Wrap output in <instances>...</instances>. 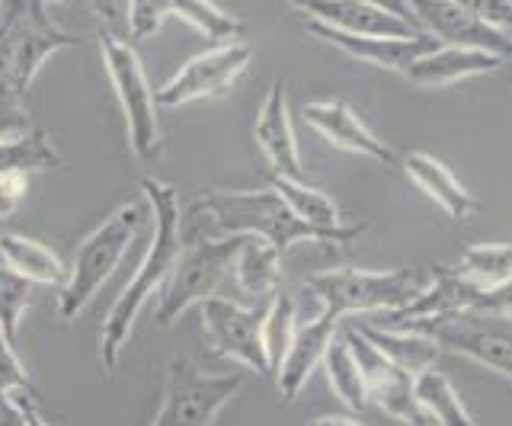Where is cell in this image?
Returning a JSON list of instances; mask_svg holds the SVG:
<instances>
[{
  "label": "cell",
  "mask_w": 512,
  "mask_h": 426,
  "mask_svg": "<svg viewBox=\"0 0 512 426\" xmlns=\"http://www.w3.org/2000/svg\"><path fill=\"white\" fill-rule=\"evenodd\" d=\"M0 391L13 394L16 401H39V388L16 356V343L0 334Z\"/></svg>",
  "instance_id": "1f68e13d"
},
{
  "label": "cell",
  "mask_w": 512,
  "mask_h": 426,
  "mask_svg": "<svg viewBox=\"0 0 512 426\" xmlns=\"http://www.w3.org/2000/svg\"><path fill=\"white\" fill-rule=\"evenodd\" d=\"M170 13V0H128V39L144 42L160 33V26L167 23Z\"/></svg>",
  "instance_id": "d6a6232c"
},
{
  "label": "cell",
  "mask_w": 512,
  "mask_h": 426,
  "mask_svg": "<svg viewBox=\"0 0 512 426\" xmlns=\"http://www.w3.org/2000/svg\"><path fill=\"white\" fill-rule=\"evenodd\" d=\"M304 426H365V423L352 420V417H314V420H308Z\"/></svg>",
  "instance_id": "b9f144b4"
},
{
  "label": "cell",
  "mask_w": 512,
  "mask_h": 426,
  "mask_svg": "<svg viewBox=\"0 0 512 426\" xmlns=\"http://www.w3.org/2000/svg\"><path fill=\"white\" fill-rule=\"evenodd\" d=\"M253 138H256V145L263 148L272 173L304 177L298 138H295L292 116H288V106H285V87L282 84H272L266 90V100H263L260 116H256V125H253Z\"/></svg>",
  "instance_id": "ffe728a7"
},
{
  "label": "cell",
  "mask_w": 512,
  "mask_h": 426,
  "mask_svg": "<svg viewBox=\"0 0 512 426\" xmlns=\"http://www.w3.org/2000/svg\"><path fill=\"white\" fill-rule=\"evenodd\" d=\"M416 334L432 337L445 353L464 356L512 382V318L461 311L448 318H432L410 327Z\"/></svg>",
  "instance_id": "9c48e42d"
},
{
  "label": "cell",
  "mask_w": 512,
  "mask_h": 426,
  "mask_svg": "<svg viewBox=\"0 0 512 426\" xmlns=\"http://www.w3.org/2000/svg\"><path fill=\"white\" fill-rule=\"evenodd\" d=\"M138 189L144 202H148V209L154 212V241L148 254H144L138 273L128 279V286L119 292L100 324V366L106 375H116L122 350L132 340L138 314L167 286L173 266L183 254V205L176 189L154 177H141Z\"/></svg>",
  "instance_id": "6da1fadb"
},
{
  "label": "cell",
  "mask_w": 512,
  "mask_h": 426,
  "mask_svg": "<svg viewBox=\"0 0 512 426\" xmlns=\"http://www.w3.org/2000/svg\"><path fill=\"white\" fill-rule=\"evenodd\" d=\"M359 334L375 346L378 353L388 356L394 366L410 372L413 378L432 369L442 359V346L416 330H394V327H378V324H359Z\"/></svg>",
  "instance_id": "cb8c5ba5"
},
{
  "label": "cell",
  "mask_w": 512,
  "mask_h": 426,
  "mask_svg": "<svg viewBox=\"0 0 512 426\" xmlns=\"http://www.w3.org/2000/svg\"><path fill=\"white\" fill-rule=\"evenodd\" d=\"M250 65H253V49L244 39L218 42L215 49L189 58L170 81H164V87H157V103L186 106L196 100L224 97V93H231L237 87V81L250 71Z\"/></svg>",
  "instance_id": "30bf717a"
},
{
  "label": "cell",
  "mask_w": 512,
  "mask_h": 426,
  "mask_svg": "<svg viewBox=\"0 0 512 426\" xmlns=\"http://www.w3.org/2000/svg\"><path fill=\"white\" fill-rule=\"evenodd\" d=\"M400 167H404L407 177L423 189V193L439 205V209L455 218V222H468L477 215V199L471 196V189L458 183V177L448 170L442 161H436L426 151H407L400 157Z\"/></svg>",
  "instance_id": "44dd1931"
},
{
  "label": "cell",
  "mask_w": 512,
  "mask_h": 426,
  "mask_svg": "<svg viewBox=\"0 0 512 426\" xmlns=\"http://www.w3.org/2000/svg\"><path fill=\"white\" fill-rule=\"evenodd\" d=\"M170 13L180 17L186 26L196 29L199 36L218 42H234L244 33V23L231 17L228 10H221L212 0H170Z\"/></svg>",
  "instance_id": "f546056e"
},
{
  "label": "cell",
  "mask_w": 512,
  "mask_h": 426,
  "mask_svg": "<svg viewBox=\"0 0 512 426\" xmlns=\"http://www.w3.org/2000/svg\"><path fill=\"white\" fill-rule=\"evenodd\" d=\"M45 4H71V0H45Z\"/></svg>",
  "instance_id": "7bdbcfd3"
},
{
  "label": "cell",
  "mask_w": 512,
  "mask_h": 426,
  "mask_svg": "<svg viewBox=\"0 0 512 426\" xmlns=\"http://www.w3.org/2000/svg\"><path fill=\"white\" fill-rule=\"evenodd\" d=\"M77 42L52 20L45 0H0V90L23 97L45 61Z\"/></svg>",
  "instance_id": "3957f363"
},
{
  "label": "cell",
  "mask_w": 512,
  "mask_h": 426,
  "mask_svg": "<svg viewBox=\"0 0 512 426\" xmlns=\"http://www.w3.org/2000/svg\"><path fill=\"white\" fill-rule=\"evenodd\" d=\"M320 366L327 369V382H330L336 398H340L352 414H362V410L368 407V388H365V375H362L359 359H356V353H352V346L346 343L343 330L333 337L330 350H327Z\"/></svg>",
  "instance_id": "484cf974"
},
{
  "label": "cell",
  "mask_w": 512,
  "mask_h": 426,
  "mask_svg": "<svg viewBox=\"0 0 512 426\" xmlns=\"http://www.w3.org/2000/svg\"><path fill=\"white\" fill-rule=\"evenodd\" d=\"M282 282V250L256 234H244L234 257V286L247 302H269Z\"/></svg>",
  "instance_id": "7402d4cb"
},
{
  "label": "cell",
  "mask_w": 512,
  "mask_h": 426,
  "mask_svg": "<svg viewBox=\"0 0 512 426\" xmlns=\"http://www.w3.org/2000/svg\"><path fill=\"white\" fill-rule=\"evenodd\" d=\"M455 4L512 36V0H455Z\"/></svg>",
  "instance_id": "e575fe53"
},
{
  "label": "cell",
  "mask_w": 512,
  "mask_h": 426,
  "mask_svg": "<svg viewBox=\"0 0 512 426\" xmlns=\"http://www.w3.org/2000/svg\"><path fill=\"white\" fill-rule=\"evenodd\" d=\"M64 167V157L45 132L32 129L26 138L0 145V173H52Z\"/></svg>",
  "instance_id": "4316f807"
},
{
  "label": "cell",
  "mask_w": 512,
  "mask_h": 426,
  "mask_svg": "<svg viewBox=\"0 0 512 426\" xmlns=\"http://www.w3.org/2000/svg\"><path fill=\"white\" fill-rule=\"evenodd\" d=\"M144 215H148V202H125L80 241L68 270V282L58 289L61 321H77L96 298V292L103 289V282L119 270L122 257L135 244L144 225Z\"/></svg>",
  "instance_id": "277c9868"
},
{
  "label": "cell",
  "mask_w": 512,
  "mask_h": 426,
  "mask_svg": "<svg viewBox=\"0 0 512 426\" xmlns=\"http://www.w3.org/2000/svg\"><path fill=\"white\" fill-rule=\"evenodd\" d=\"M0 260H4L13 273L29 279L32 286H55L61 289L68 282V266L55 254L52 247H45L36 238L26 234H0Z\"/></svg>",
  "instance_id": "603a6c76"
},
{
  "label": "cell",
  "mask_w": 512,
  "mask_h": 426,
  "mask_svg": "<svg viewBox=\"0 0 512 426\" xmlns=\"http://www.w3.org/2000/svg\"><path fill=\"white\" fill-rule=\"evenodd\" d=\"M503 55L487 49H461V45H432L413 65L404 71V77L416 87H448L468 77L490 74L503 68Z\"/></svg>",
  "instance_id": "d6986e66"
},
{
  "label": "cell",
  "mask_w": 512,
  "mask_h": 426,
  "mask_svg": "<svg viewBox=\"0 0 512 426\" xmlns=\"http://www.w3.org/2000/svg\"><path fill=\"white\" fill-rule=\"evenodd\" d=\"M26 189H29V177H23V173H0V218L16 212Z\"/></svg>",
  "instance_id": "8d00e7d4"
},
{
  "label": "cell",
  "mask_w": 512,
  "mask_h": 426,
  "mask_svg": "<svg viewBox=\"0 0 512 426\" xmlns=\"http://www.w3.org/2000/svg\"><path fill=\"white\" fill-rule=\"evenodd\" d=\"M343 337L352 346V353H356L359 366H362L368 401L404 426H432L429 417L423 414L420 401H416V394H413V375L404 372L400 366H394L384 353H378L375 346L359 334V327H346Z\"/></svg>",
  "instance_id": "7c38bea8"
},
{
  "label": "cell",
  "mask_w": 512,
  "mask_h": 426,
  "mask_svg": "<svg viewBox=\"0 0 512 426\" xmlns=\"http://www.w3.org/2000/svg\"><path fill=\"white\" fill-rule=\"evenodd\" d=\"M308 36H314L317 42L333 45L336 52H343L352 61H362V65L372 68H384L404 77V71L413 65L423 52L432 49L429 36H410V39H397V36H356V33H340V29L324 26L308 20Z\"/></svg>",
  "instance_id": "9a60e30c"
},
{
  "label": "cell",
  "mask_w": 512,
  "mask_h": 426,
  "mask_svg": "<svg viewBox=\"0 0 512 426\" xmlns=\"http://www.w3.org/2000/svg\"><path fill=\"white\" fill-rule=\"evenodd\" d=\"M23 410H26V426H55V423H48L42 417L39 401H23Z\"/></svg>",
  "instance_id": "60d3db41"
},
{
  "label": "cell",
  "mask_w": 512,
  "mask_h": 426,
  "mask_svg": "<svg viewBox=\"0 0 512 426\" xmlns=\"http://www.w3.org/2000/svg\"><path fill=\"white\" fill-rule=\"evenodd\" d=\"M240 388H244L240 375L205 372L192 359H173L151 426H215Z\"/></svg>",
  "instance_id": "ba28073f"
},
{
  "label": "cell",
  "mask_w": 512,
  "mask_h": 426,
  "mask_svg": "<svg viewBox=\"0 0 512 426\" xmlns=\"http://www.w3.org/2000/svg\"><path fill=\"white\" fill-rule=\"evenodd\" d=\"M100 55L103 68L112 84V93L122 106L125 119V138L128 148L138 161H157L160 148H164V135H160V116H157V90L151 87L144 65L135 52V42L119 36L112 26L100 29Z\"/></svg>",
  "instance_id": "8992f818"
},
{
  "label": "cell",
  "mask_w": 512,
  "mask_h": 426,
  "mask_svg": "<svg viewBox=\"0 0 512 426\" xmlns=\"http://www.w3.org/2000/svg\"><path fill=\"white\" fill-rule=\"evenodd\" d=\"M186 234H221V238H244L256 234L276 244L282 254L295 244H320L317 234L298 222L292 209L282 202V196L269 183L260 189H224L208 186L189 202V212H183Z\"/></svg>",
  "instance_id": "7a4b0ae2"
},
{
  "label": "cell",
  "mask_w": 512,
  "mask_h": 426,
  "mask_svg": "<svg viewBox=\"0 0 512 426\" xmlns=\"http://www.w3.org/2000/svg\"><path fill=\"white\" fill-rule=\"evenodd\" d=\"M0 426H26L23 401H16L7 391H0Z\"/></svg>",
  "instance_id": "74e56055"
},
{
  "label": "cell",
  "mask_w": 512,
  "mask_h": 426,
  "mask_svg": "<svg viewBox=\"0 0 512 426\" xmlns=\"http://www.w3.org/2000/svg\"><path fill=\"white\" fill-rule=\"evenodd\" d=\"M413 394L432 426H477L468 404L458 398L452 378L439 366H432L413 378Z\"/></svg>",
  "instance_id": "d4e9b609"
},
{
  "label": "cell",
  "mask_w": 512,
  "mask_h": 426,
  "mask_svg": "<svg viewBox=\"0 0 512 426\" xmlns=\"http://www.w3.org/2000/svg\"><path fill=\"white\" fill-rule=\"evenodd\" d=\"M32 289L36 286L29 279L13 273L7 263H0V334L10 343L20 337V324L32 305Z\"/></svg>",
  "instance_id": "4dcf8cb0"
},
{
  "label": "cell",
  "mask_w": 512,
  "mask_h": 426,
  "mask_svg": "<svg viewBox=\"0 0 512 426\" xmlns=\"http://www.w3.org/2000/svg\"><path fill=\"white\" fill-rule=\"evenodd\" d=\"M455 273L480 289L503 286L512 279V244H474L455 263Z\"/></svg>",
  "instance_id": "f1b7e54d"
},
{
  "label": "cell",
  "mask_w": 512,
  "mask_h": 426,
  "mask_svg": "<svg viewBox=\"0 0 512 426\" xmlns=\"http://www.w3.org/2000/svg\"><path fill=\"white\" fill-rule=\"evenodd\" d=\"M301 119L308 122L320 138L330 141L333 148L359 154V157H372L378 164H397V154L352 113V106L346 100L308 103L301 109Z\"/></svg>",
  "instance_id": "e0dca14e"
},
{
  "label": "cell",
  "mask_w": 512,
  "mask_h": 426,
  "mask_svg": "<svg viewBox=\"0 0 512 426\" xmlns=\"http://www.w3.org/2000/svg\"><path fill=\"white\" fill-rule=\"evenodd\" d=\"M29 132H32V119L26 113V106L20 103V97L0 90V145L26 138Z\"/></svg>",
  "instance_id": "836d02e7"
},
{
  "label": "cell",
  "mask_w": 512,
  "mask_h": 426,
  "mask_svg": "<svg viewBox=\"0 0 512 426\" xmlns=\"http://www.w3.org/2000/svg\"><path fill=\"white\" fill-rule=\"evenodd\" d=\"M436 270H359V266H340L324 270L308 279V289L320 298V305L346 314H391L413 305Z\"/></svg>",
  "instance_id": "5b68a950"
},
{
  "label": "cell",
  "mask_w": 512,
  "mask_h": 426,
  "mask_svg": "<svg viewBox=\"0 0 512 426\" xmlns=\"http://www.w3.org/2000/svg\"><path fill=\"white\" fill-rule=\"evenodd\" d=\"M336 334H340V314L330 311V308H324L314 321L301 324L295 330V340H292V346H288V353H285L282 366L276 372V385H279L282 401L292 404L304 391L314 369L324 362Z\"/></svg>",
  "instance_id": "ac0fdd59"
},
{
  "label": "cell",
  "mask_w": 512,
  "mask_h": 426,
  "mask_svg": "<svg viewBox=\"0 0 512 426\" xmlns=\"http://www.w3.org/2000/svg\"><path fill=\"white\" fill-rule=\"evenodd\" d=\"M199 314L208 350L221 359L240 362V366L253 369L256 375L272 378L263 350V311H253L250 305L234 302V298L215 295L199 305Z\"/></svg>",
  "instance_id": "8fae6325"
},
{
  "label": "cell",
  "mask_w": 512,
  "mask_h": 426,
  "mask_svg": "<svg viewBox=\"0 0 512 426\" xmlns=\"http://www.w3.org/2000/svg\"><path fill=\"white\" fill-rule=\"evenodd\" d=\"M276 193L282 196V202L292 209V215L298 222L308 225L320 244L324 247H346L352 241H359L368 231V222H343L340 205H336L327 193H320L317 186H311L304 177H285V173H272L266 180Z\"/></svg>",
  "instance_id": "5bb4252c"
},
{
  "label": "cell",
  "mask_w": 512,
  "mask_h": 426,
  "mask_svg": "<svg viewBox=\"0 0 512 426\" xmlns=\"http://www.w3.org/2000/svg\"><path fill=\"white\" fill-rule=\"evenodd\" d=\"M413 23L423 29V36L439 45H461V49H487L509 58L512 36L474 17L471 10L458 7L455 0H407Z\"/></svg>",
  "instance_id": "4fadbf2b"
},
{
  "label": "cell",
  "mask_w": 512,
  "mask_h": 426,
  "mask_svg": "<svg viewBox=\"0 0 512 426\" xmlns=\"http://www.w3.org/2000/svg\"><path fill=\"white\" fill-rule=\"evenodd\" d=\"M93 10H96V17H100L103 23H112L119 17V0H90Z\"/></svg>",
  "instance_id": "ab89813d"
},
{
  "label": "cell",
  "mask_w": 512,
  "mask_h": 426,
  "mask_svg": "<svg viewBox=\"0 0 512 426\" xmlns=\"http://www.w3.org/2000/svg\"><path fill=\"white\" fill-rule=\"evenodd\" d=\"M288 4H292V10L304 13L308 20L333 26V29H340V33L397 36V39L423 36V33H416V29H420L416 23L400 20L375 4H365V0H288Z\"/></svg>",
  "instance_id": "2e32d148"
},
{
  "label": "cell",
  "mask_w": 512,
  "mask_h": 426,
  "mask_svg": "<svg viewBox=\"0 0 512 426\" xmlns=\"http://www.w3.org/2000/svg\"><path fill=\"white\" fill-rule=\"evenodd\" d=\"M474 311L477 314H496V318H512V279L503 282V286L480 289Z\"/></svg>",
  "instance_id": "d590c367"
},
{
  "label": "cell",
  "mask_w": 512,
  "mask_h": 426,
  "mask_svg": "<svg viewBox=\"0 0 512 426\" xmlns=\"http://www.w3.org/2000/svg\"><path fill=\"white\" fill-rule=\"evenodd\" d=\"M295 298L288 292H276L269 298V305L263 311V350H266V359H269V369H272V378H276L282 359L288 353V346L295 340V330H298V314H295Z\"/></svg>",
  "instance_id": "83f0119b"
},
{
  "label": "cell",
  "mask_w": 512,
  "mask_h": 426,
  "mask_svg": "<svg viewBox=\"0 0 512 426\" xmlns=\"http://www.w3.org/2000/svg\"><path fill=\"white\" fill-rule=\"evenodd\" d=\"M237 247H240V238L183 231V254L176 260L167 286L160 289L154 321L160 327H170L180 321L192 305H202L205 298L221 295L224 282L234 279Z\"/></svg>",
  "instance_id": "52a82bcc"
},
{
  "label": "cell",
  "mask_w": 512,
  "mask_h": 426,
  "mask_svg": "<svg viewBox=\"0 0 512 426\" xmlns=\"http://www.w3.org/2000/svg\"><path fill=\"white\" fill-rule=\"evenodd\" d=\"M365 4H375V7H381V10L394 13V17L413 23V13H410V4H407V0H365Z\"/></svg>",
  "instance_id": "f35d334b"
}]
</instances>
